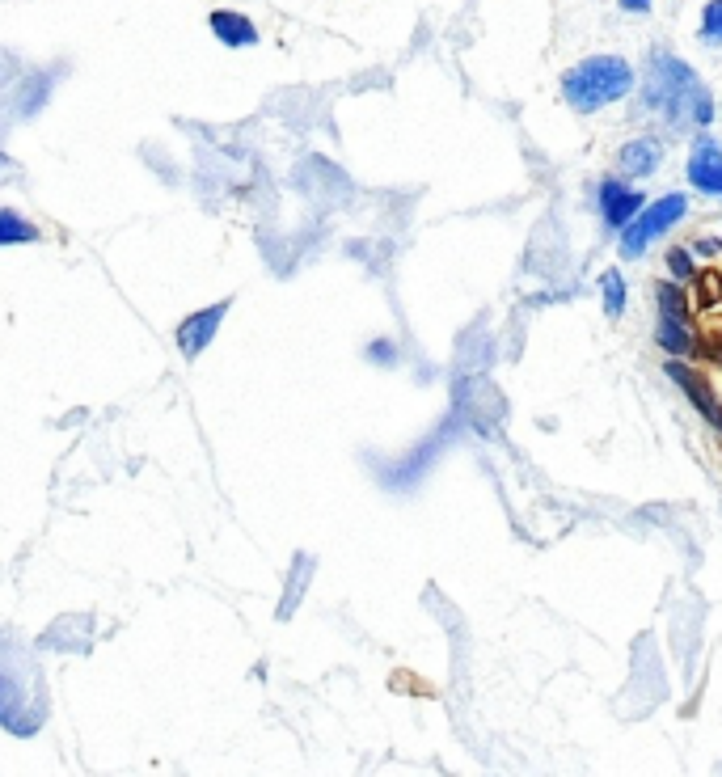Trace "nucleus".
Masks as SVG:
<instances>
[{
	"label": "nucleus",
	"instance_id": "f257e3e1",
	"mask_svg": "<svg viewBox=\"0 0 722 777\" xmlns=\"http://www.w3.org/2000/svg\"><path fill=\"white\" fill-rule=\"evenodd\" d=\"M646 102L655 110H668L676 123H710V93L697 81L693 68H684L672 55H651L646 64Z\"/></svg>",
	"mask_w": 722,
	"mask_h": 777
},
{
	"label": "nucleus",
	"instance_id": "423d86ee",
	"mask_svg": "<svg viewBox=\"0 0 722 777\" xmlns=\"http://www.w3.org/2000/svg\"><path fill=\"white\" fill-rule=\"evenodd\" d=\"M689 178H693V186H701V191L722 195V153H718L714 144H697V148H693V157H689Z\"/></svg>",
	"mask_w": 722,
	"mask_h": 777
},
{
	"label": "nucleus",
	"instance_id": "f03ea898",
	"mask_svg": "<svg viewBox=\"0 0 722 777\" xmlns=\"http://www.w3.org/2000/svg\"><path fill=\"white\" fill-rule=\"evenodd\" d=\"M630 85H634L630 64L617 60V55H596V60H583V64H575L566 72L562 93H566V102L575 106L579 115H592V110L625 98Z\"/></svg>",
	"mask_w": 722,
	"mask_h": 777
},
{
	"label": "nucleus",
	"instance_id": "4468645a",
	"mask_svg": "<svg viewBox=\"0 0 722 777\" xmlns=\"http://www.w3.org/2000/svg\"><path fill=\"white\" fill-rule=\"evenodd\" d=\"M659 305L668 309V317H676V321H684V296L672 288V283H663L659 288Z\"/></svg>",
	"mask_w": 722,
	"mask_h": 777
},
{
	"label": "nucleus",
	"instance_id": "dca6fc26",
	"mask_svg": "<svg viewBox=\"0 0 722 777\" xmlns=\"http://www.w3.org/2000/svg\"><path fill=\"white\" fill-rule=\"evenodd\" d=\"M668 262H672V271H676V275H689V271H693V267H689V258H684V250H672V258H668Z\"/></svg>",
	"mask_w": 722,
	"mask_h": 777
},
{
	"label": "nucleus",
	"instance_id": "0eeeda50",
	"mask_svg": "<svg viewBox=\"0 0 722 777\" xmlns=\"http://www.w3.org/2000/svg\"><path fill=\"white\" fill-rule=\"evenodd\" d=\"M600 207H604V220L613 224V229H625V224L638 216L642 199L634 191H625V186H617V182H604L600 186Z\"/></svg>",
	"mask_w": 722,
	"mask_h": 777
},
{
	"label": "nucleus",
	"instance_id": "6e6552de",
	"mask_svg": "<svg viewBox=\"0 0 722 777\" xmlns=\"http://www.w3.org/2000/svg\"><path fill=\"white\" fill-rule=\"evenodd\" d=\"M659 144H651V140H634V144H625L621 148V169L630 178H642V174H651V169L659 165Z\"/></svg>",
	"mask_w": 722,
	"mask_h": 777
},
{
	"label": "nucleus",
	"instance_id": "9d476101",
	"mask_svg": "<svg viewBox=\"0 0 722 777\" xmlns=\"http://www.w3.org/2000/svg\"><path fill=\"white\" fill-rule=\"evenodd\" d=\"M659 343L668 347L672 355H684L693 343H689V334H684V321H676V317H663L659 321Z\"/></svg>",
	"mask_w": 722,
	"mask_h": 777
},
{
	"label": "nucleus",
	"instance_id": "ddd939ff",
	"mask_svg": "<svg viewBox=\"0 0 722 777\" xmlns=\"http://www.w3.org/2000/svg\"><path fill=\"white\" fill-rule=\"evenodd\" d=\"M701 34H706V43H722V0L706 9V22H701Z\"/></svg>",
	"mask_w": 722,
	"mask_h": 777
},
{
	"label": "nucleus",
	"instance_id": "9b49d317",
	"mask_svg": "<svg viewBox=\"0 0 722 777\" xmlns=\"http://www.w3.org/2000/svg\"><path fill=\"white\" fill-rule=\"evenodd\" d=\"M604 309H608V317H621V309H625L621 271H604Z\"/></svg>",
	"mask_w": 722,
	"mask_h": 777
},
{
	"label": "nucleus",
	"instance_id": "2eb2a0df",
	"mask_svg": "<svg viewBox=\"0 0 722 777\" xmlns=\"http://www.w3.org/2000/svg\"><path fill=\"white\" fill-rule=\"evenodd\" d=\"M718 296H722V279L718 275H701V300H706V305H714Z\"/></svg>",
	"mask_w": 722,
	"mask_h": 777
},
{
	"label": "nucleus",
	"instance_id": "1a4fd4ad",
	"mask_svg": "<svg viewBox=\"0 0 722 777\" xmlns=\"http://www.w3.org/2000/svg\"><path fill=\"white\" fill-rule=\"evenodd\" d=\"M224 309H228V305H216L212 313H199V317H190V326H182L178 343H182V351H186V355H195V351H199V334H203V338H212L216 317H224Z\"/></svg>",
	"mask_w": 722,
	"mask_h": 777
},
{
	"label": "nucleus",
	"instance_id": "f8f14e48",
	"mask_svg": "<svg viewBox=\"0 0 722 777\" xmlns=\"http://www.w3.org/2000/svg\"><path fill=\"white\" fill-rule=\"evenodd\" d=\"M38 233L30 224H17V216H0V241H34Z\"/></svg>",
	"mask_w": 722,
	"mask_h": 777
},
{
	"label": "nucleus",
	"instance_id": "39448f33",
	"mask_svg": "<svg viewBox=\"0 0 722 777\" xmlns=\"http://www.w3.org/2000/svg\"><path fill=\"white\" fill-rule=\"evenodd\" d=\"M212 34L224 47H254L258 43L254 22L245 13H233V9H216L212 13Z\"/></svg>",
	"mask_w": 722,
	"mask_h": 777
},
{
	"label": "nucleus",
	"instance_id": "20e7f679",
	"mask_svg": "<svg viewBox=\"0 0 722 777\" xmlns=\"http://www.w3.org/2000/svg\"><path fill=\"white\" fill-rule=\"evenodd\" d=\"M668 376H672V381H676L684 393H689V402H697V410L706 414V419L722 431V406H718V397L710 393V385L701 381V376H693L689 368H680V364H668Z\"/></svg>",
	"mask_w": 722,
	"mask_h": 777
},
{
	"label": "nucleus",
	"instance_id": "f3484780",
	"mask_svg": "<svg viewBox=\"0 0 722 777\" xmlns=\"http://www.w3.org/2000/svg\"><path fill=\"white\" fill-rule=\"evenodd\" d=\"M621 5H625V9H634V13H642L646 5H651V0H621Z\"/></svg>",
	"mask_w": 722,
	"mask_h": 777
},
{
	"label": "nucleus",
	"instance_id": "7ed1b4c3",
	"mask_svg": "<svg viewBox=\"0 0 722 777\" xmlns=\"http://www.w3.org/2000/svg\"><path fill=\"white\" fill-rule=\"evenodd\" d=\"M680 216H684V195H668V199H659L655 207H646L642 216H634L630 224H625V233H621V254H625V258H638L646 245H651L659 233H668Z\"/></svg>",
	"mask_w": 722,
	"mask_h": 777
}]
</instances>
